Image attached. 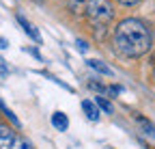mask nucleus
I'll return each mask as SVG.
<instances>
[{
    "label": "nucleus",
    "instance_id": "11",
    "mask_svg": "<svg viewBox=\"0 0 155 149\" xmlns=\"http://www.w3.org/2000/svg\"><path fill=\"white\" fill-rule=\"evenodd\" d=\"M78 48H80L82 52H86V43H84V41H78Z\"/></svg>",
    "mask_w": 155,
    "mask_h": 149
},
{
    "label": "nucleus",
    "instance_id": "12",
    "mask_svg": "<svg viewBox=\"0 0 155 149\" xmlns=\"http://www.w3.org/2000/svg\"><path fill=\"white\" fill-rule=\"evenodd\" d=\"M2 130H5V125H2V123H0V132H2Z\"/></svg>",
    "mask_w": 155,
    "mask_h": 149
},
{
    "label": "nucleus",
    "instance_id": "8",
    "mask_svg": "<svg viewBox=\"0 0 155 149\" xmlns=\"http://www.w3.org/2000/svg\"><path fill=\"white\" fill-rule=\"evenodd\" d=\"M67 7L73 11V13H84L86 11V0H67Z\"/></svg>",
    "mask_w": 155,
    "mask_h": 149
},
{
    "label": "nucleus",
    "instance_id": "3",
    "mask_svg": "<svg viewBox=\"0 0 155 149\" xmlns=\"http://www.w3.org/2000/svg\"><path fill=\"white\" fill-rule=\"evenodd\" d=\"M0 149H32V143L24 136H19L17 132L5 127L0 132Z\"/></svg>",
    "mask_w": 155,
    "mask_h": 149
},
{
    "label": "nucleus",
    "instance_id": "4",
    "mask_svg": "<svg viewBox=\"0 0 155 149\" xmlns=\"http://www.w3.org/2000/svg\"><path fill=\"white\" fill-rule=\"evenodd\" d=\"M17 22H19V26H22V28H24V32H26V35L30 37V39H32V41H37V43H39V41H41V35H39V32H37V28H35V26H32V24H30V22L26 20V17H24L22 13H17Z\"/></svg>",
    "mask_w": 155,
    "mask_h": 149
},
{
    "label": "nucleus",
    "instance_id": "1",
    "mask_svg": "<svg viewBox=\"0 0 155 149\" xmlns=\"http://www.w3.org/2000/svg\"><path fill=\"white\" fill-rule=\"evenodd\" d=\"M114 50L123 54L125 59H138L147 54L153 46V35L149 26L138 20V17H127V20L119 22L114 28Z\"/></svg>",
    "mask_w": 155,
    "mask_h": 149
},
{
    "label": "nucleus",
    "instance_id": "7",
    "mask_svg": "<svg viewBox=\"0 0 155 149\" xmlns=\"http://www.w3.org/2000/svg\"><path fill=\"white\" fill-rule=\"evenodd\" d=\"M88 65L95 69V71H99V73H104V76H112V69L104 63V61H97V59H91L88 61Z\"/></svg>",
    "mask_w": 155,
    "mask_h": 149
},
{
    "label": "nucleus",
    "instance_id": "9",
    "mask_svg": "<svg viewBox=\"0 0 155 149\" xmlns=\"http://www.w3.org/2000/svg\"><path fill=\"white\" fill-rule=\"evenodd\" d=\"M95 104H97V108H99V110H104V113H108V115H112V106H110V102H108L106 97H99V95H97V100H95Z\"/></svg>",
    "mask_w": 155,
    "mask_h": 149
},
{
    "label": "nucleus",
    "instance_id": "2",
    "mask_svg": "<svg viewBox=\"0 0 155 149\" xmlns=\"http://www.w3.org/2000/svg\"><path fill=\"white\" fill-rule=\"evenodd\" d=\"M84 15L88 17V22L95 28H104L108 22H112L114 9L110 5V0H86V11Z\"/></svg>",
    "mask_w": 155,
    "mask_h": 149
},
{
    "label": "nucleus",
    "instance_id": "6",
    "mask_svg": "<svg viewBox=\"0 0 155 149\" xmlns=\"http://www.w3.org/2000/svg\"><path fill=\"white\" fill-rule=\"evenodd\" d=\"M52 125H54L56 130H61V132H65V130L69 127L67 115H65V113H54V115H52Z\"/></svg>",
    "mask_w": 155,
    "mask_h": 149
},
{
    "label": "nucleus",
    "instance_id": "14",
    "mask_svg": "<svg viewBox=\"0 0 155 149\" xmlns=\"http://www.w3.org/2000/svg\"><path fill=\"white\" fill-rule=\"evenodd\" d=\"M0 110H2V104H0Z\"/></svg>",
    "mask_w": 155,
    "mask_h": 149
},
{
    "label": "nucleus",
    "instance_id": "5",
    "mask_svg": "<svg viewBox=\"0 0 155 149\" xmlns=\"http://www.w3.org/2000/svg\"><path fill=\"white\" fill-rule=\"evenodd\" d=\"M82 110L86 113L88 121H99V115H101V110L97 108V104H95V102H91V100H84V102H82Z\"/></svg>",
    "mask_w": 155,
    "mask_h": 149
},
{
    "label": "nucleus",
    "instance_id": "10",
    "mask_svg": "<svg viewBox=\"0 0 155 149\" xmlns=\"http://www.w3.org/2000/svg\"><path fill=\"white\" fill-rule=\"evenodd\" d=\"M116 2H121V5H125V7H134V5H138L140 0H116Z\"/></svg>",
    "mask_w": 155,
    "mask_h": 149
},
{
    "label": "nucleus",
    "instance_id": "13",
    "mask_svg": "<svg viewBox=\"0 0 155 149\" xmlns=\"http://www.w3.org/2000/svg\"><path fill=\"white\" fill-rule=\"evenodd\" d=\"M153 76H155V67H153Z\"/></svg>",
    "mask_w": 155,
    "mask_h": 149
}]
</instances>
